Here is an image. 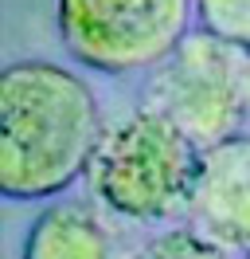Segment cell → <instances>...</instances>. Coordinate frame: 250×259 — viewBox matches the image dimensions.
I'll return each mask as SVG.
<instances>
[{
  "instance_id": "9c48e42d",
  "label": "cell",
  "mask_w": 250,
  "mask_h": 259,
  "mask_svg": "<svg viewBox=\"0 0 250 259\" xmlns=\"http://www.w3.org/2000/svg\"><path fill=\"white\" fill-rule=\"evenodd\" d=\"M246 259H250V255H246Z\"/></svg>"
},
{
  "instance_id": "52a82bcc",
  "label": "cell",
  "mask_w": 250,
  "mask_h": 259,
  "mask_svg": "<svg viewBox=\"0 0 250 259\" xmlns=\"http://www.w3.org/2000/svg\"><path fill=\"white\" fill-rule=\"evenodd\" d=\"M137 259H231V251L200 236L196 228H168V232L141 243Z\"/></svg>"
},
{
  "instance_id": "5b68a950",
  "label": "cell",
  "mask_w": 250,
  "mask_h": 259,
  "mask_svg": "<svg viewBox=\"0 0 250 259\" xmlns=\"http://www.w3.org/2000/svg\"><path fill=\"white\" fill-rule=\"evenodd\" d=\"M184 220L231 255H250V134L200 149Z\"/></svg>"
},
{
  "instance_id": "8992f818",
  "label": "cell",
  "mask_w": 250,
  "mask_h": 259,
  "mask_svg": "<svg viewBox=\"0 0 250 259\" xmlns=\"http://www.w3.org/2000/svg\"><path fill=\"white\" fill-rule=\"evenodd\" d=\"M121 224L98 200H55L28 228L20 259H137Z\"/></svg>"
},
{
  "instance_id": "3957f363",
  "label": "cell",
  "mask_w": 250,
  "mask_h": 259,
  "mask_svg": "<svg viewBox=\"0 0 250 259\" xmlns=\"http://www.w3.org/2000/svg\"><path fill=\"white\" fill-rule=\"evenodd\" d=\"M141 106L164 114L200 149L250 126V51L207 32H192L149 71Z\"/></svg>"
},
{
  "instance_id": "7a4b0ae2",
  "label": "cell",
  "mask_w": 250,
  "mask_h": 259,
  "mask_svg": "<svg viewBox=\"0 0 250 259\" xmlns=\"http://www.w3.org/2000/svg\"><path fill=\"white\" fill-rule=\"evenodd\" d=\"M200 146L164 114L137 106L102 126L86 193L125 224H164L188 212Z\"/></svg>"
},
{
  "instance_id": "277c9868",
  "label": "cell",
  "mask_w": 250,
  "mask_h": 259,
  "mask_svg": "<svg viewBox=\"0 0 250 259\" xmlns=\"http://www.w3.org/2000/svg\"><path fill=\"white\" fill-rule=\"evenodd\" d=\"M196 0H55L67 55L98 75H149L188 32Z\"/></svg>"
},
{
  "instance_id": "6da1fadb",
  "label": "cell",
  "mask_w": 250,
  "mask_h": 259,
  "mask_svg": "<svg viewBox=\"0 0 250 259\" xmlns=\"http://www.w3.org/2000/svg\"><path fill=\"white\" fill-rule=\"evenodd\" d=\"M90 82L62 63L20 59L0 75V193L47 200L86 177L102 138Z\"/></svg>"
},
{
  "instance_id": "ba28073f",
  "label": "cell",
  "mask_w": 250,
  "mask_h": 259,
  "mask_svg": "<svg viewBox=\"0 0 250 259\" xmlns=\"http://www.w3.org/2000/svg\"><path fill=\"white\" fill-rule=\"evenodd\" d=\"M200 28L250 51V0H196Z\"/></svg>"
}]
</instances>
